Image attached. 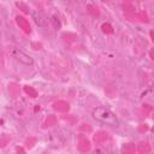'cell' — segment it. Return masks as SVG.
Returning a JSON list of instances; mask_svg holds the SVG:
<instances>
[{
	"label": "cell",
	"instance_id": "cell-1",
	"mask_svg": "<svg viewBox=\"0 0 154 154\" xmlns=\"http://www.w3.org/2000/svg\"><path fill=\"white\" fill-rule=\"evenodd\" d=\"M91 116L97 122H101L106 125H109L112 128H118L119 126V120L117 116L108 108L106 107H95L91 112Z\"/></svg>",
	"mask_w": 154,
	"mask_h": 154
},
{
	"label": "cell",
	"instance_id": "cell-2",
	"mask_svg": "<svg viewBox=\"0 0 154 154\" xmlns=\"http://www.w3.org/2000/svg\"><path fill=\"white\" fill-rule=\"evenodd\" d=\"M10 54L19 63H22L23 65H26V66H31L34 64V59L31 55H29L28 53H25L23 49L20 48H17V47H11L8 49Z\"/></svg>",
	"mask_w": 154,
	"mask_h": 154
},
{
	"label": "cell",
	"instance_id": "cell-3",
	"mask_svg": "<svg viewBox=\"0 0 154 154\" xmlns=\"http://www.w3.org/2000/svg\"><path fill=\"white\" fill-rule=\"evenodd\" d=\"M0 25H1V18H0Z\"/></svg>",
	"mask_w": 154,
	"mask_h": 154
}]
</instances>
